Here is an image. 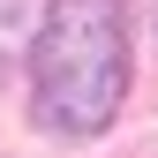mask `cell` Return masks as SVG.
<instances>
[{
  "instance_id": "cell-1",
  "label": "cell",
  "mask_w": 158,
  "mask_h": 158,
  "mask_svg": "<svg viewBox=\"0 0 158 158\" xmlns=\"http://www.w3.org/2000/svg\"><path fill=\"white\" fill-rule=\"evenodd\" d=\"M38 121L60 135H98L128 98V0H53L30 45Z\"/></svg>"
},
{
  "instance_id": "cell-2",
  "label": "cell",
  "mask_w": 158,
  "mask_h": 158,
  "mask_svg": "<svg viewBox=\"0 0 158 158\" xmlns=\"http://www.w3.org/2000/svg\"><path fill=\"white\" fill-rule=\"evenodd\" d=\"M23 8H30V0H0V45H8L15 30H23Z\"/></svg>"
}]
</instances>
